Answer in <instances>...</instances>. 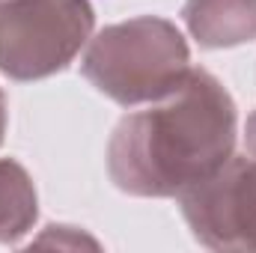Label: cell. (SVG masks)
I'll return each instance as SVG.
<instances>
[{
  "label": "cell",
  "mask_w": 256,
  "mask_h": 253,
  "mask_svg": "<svg viewBox=\"0 0 256 253\" xmlns=\"http://www.w3.org/2000/svg\"><path fill=\"white\" fill-rule=\"evenodd\" d=\"M90 0H0V72L39 80L63 72L92 39Z\"/></svg>",
  "instance_id": "3957f363"
},
{
  "label": "cell",
  "mask_w": 256,
  "mask_h": 253,
  "mask_svg": "<svg viewBox=\"0 0 256 253\" xmlns=\"http://www.w3.org/2000/svg\"><path fill=\"white\" fill-rule=\"evenodd\" d=\"M36 218L39 196L30 173L12 158H0V244H15L27 236Z\"/></svg>",
  "instance_id": "8992f818"
},
{
  "label": "cell",
  "mask_w": 256,
  "mask_h": 253,
  "mask_svg": "<svg viewBox=\"0 0 256 253\" xmlns=\"http://www.w3.org/2000/svg\"><path fill=\"white\" fill-rule=\"evenodd\" d=\"M254 253H256V244H254Z\"/></svg>",
  "instance_id": "9c48e42d"
},
{
  "label": "cell",
  "mask_w": 256,
  "mask_h": 253,
  "mask_svg": "<svg viewBox=\"0 0 256 253\" xmlns=\"http://www.w3.org/2000/svg\"><path fill=\"white\" fill-rule=\"evenodd\" d=\"M244 155H250L256 161V110L250 114V120L244 126Z\"/></svg>",
  "instance_id": "52a82bcc"
},
{
  "label": "cell",
  "mask_w": 256,
  "mask_h": 253,
  "mask_svg": "<svg viewBox=\"0 0 256 253\" xmlns=\"http://www.w3.org/2000/svg\"><path fill=\"white\" fill-rule=\"evenodd\" d=\"M80 72L98 92L134 108L170 96L191 72V51L173 21L140 15L96 33Z\"/></svg>",
  "instance_id": "7a4b0ae2"
},
{
  "label": "cell",
  "mask_w": 256,
  "mask_h": 253,
  "mask_svg": "<svg viewBox=\"0 0 256 253\" xmlns=\"http://www.w3.org/2000/svg\"><path fill=\"white\" fill-rule=\"evenodd\" d=\"M3 134H6V98L0 92V143H3Z\"/></svg>",
  "instance_id": "ba28073f"
},
{
  "label": "cell",
  "mask_w": 256,
  "mask_h": 253,
  "mask_svg": "<svg viewBox=\"0 0 256 253\" xmlns=\"http://www.w3.org/2000/svg\"><path fill=\"white\" fill-rule=\"evenodd\" d=\"M191 236L208 250H248L256 244V161L232 155L208 179L179 194Z\"/></svg>",
  "instance_id": "277c9868"
},
{
  "label": "cell",
  "mask_w": 256,
  "mask_h": 253,
  "mask_svg": "<svg viewBox=\"0 0 256 253\" xmlns=\"http://www.w3.org/2000/svg\"><path fill=\"white\" fill-rule=\"evenodd\" d=\"M236 128L226 86L191 66L170 96L116 122L108 143L110 182L131 196H179L232 158Z\"/></svg>",
  "instance_id": "6da1fadb"
},
{
  "label": "cell",
  "mask_w": 256,
  "mask_h": 253,
  "mask_svg": "<svg viewBox=\"0 0 256 253\" xmlns=\"http://www.w3.org/2000/svg\"><path fill=\"white\" fill-rule=\"evenodd\" d=\"M182 18L202 48H232L256 39V0H188Z\"/></svg>",
  "instance_id": "5b68a950"
}]
</instances>
